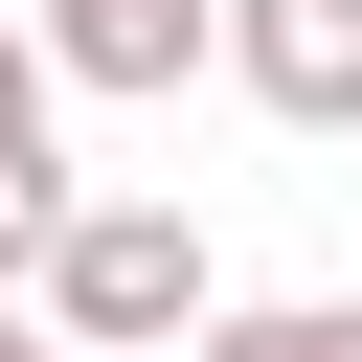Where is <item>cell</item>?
Segmentation results:
<instances>
[{
	"label": "cell",
	"mask_w": 362,
	"mask_h": 362,
	"mask_svg": "<svg viewBox=\"0 0 362 362\" xmlns=\"http://www.w3.org/2000/svg\"><path fill=\"white\" fill-rule=\"evenodd\" d=\"M204 317H226V272H204L181 204H68V249H45V339L158 362V339H204Z\"/></svg>",
	"instance_id": "obj_1"
},
{
	"label": "cell",
	"mask_w": 362,
	"mask_h": 362,
	"mask_svg": "<svg viewBox=\"0 0 362 362\" xmlns=\"http://www.w3.org/2000/svg\"><path fill=\"white\" fill-rule=\"evenodd\" d=\"M226 90L294 136H362V0H226Z\"/></svg>",
	"instance_id": "obj_2"
},
{
	"label": "cell",
	"mask_w": 362,
	"mask_h": 362,
	"mask_svg": "<svg viewBox=\"0 0 362 362\" xmlns=\"http://www.w3.org/2000/svg\"><path fill=\"white\" fill-rule=\"evenodd\" d=\"M45 68L68 90H181V68H226V0H45Z\"/></svg>",
	"instance_id": "obj_3"
},
{
	"label": "cell",
	"mask_w": 362,
	"mask_h": 362,
	"mask_svg": "<svg viewBox=\"0 0 362 362\" xmlns=\"http://www.w3.org/2000/svg\"><path fill=\"white\" fill-rule=\"evenodd\" d=\"M45 249H68V158L0 136V294H45Z\"/></svg>",
	"instance_id": "obj_4"
},
{
	"label": "cell",
	"mask_w": 362,
	"mask_h": 362,
	"mask_svg": "<svg viewBox=\"0 0 362 362\" xmlns=\"http://www.w3.org/2000/svg\"><path fill=\"white\" fill-rule=\"evenodd\" d=\"M204 362H362V294H272V317H204Z\"/></svg>",
	"instance_id": "obj_5"
},
{
	"label": "cell",
	"mask_w": 362,
	"mask_h": 362,
	"mask_svg": "<svg viewBox=\"0 0 362 362\" xmlns=\"http://www.w3.org/2000/svg\"><path fill=\"white\" fill-rule=\"evenodd\" d=\"M45 90H68V68H45V23H0V136H45Z\"/></svg>",
	"instance_id": "obj_6"
},
{
	"label": "cell",
	"mask_w": 362,
	"mask_h": 362,
	"mask_svg": "<svg viewBox=\"0 0 362 362\" xmlns=\"http://www.w3.org/2000/svg\"><path fill=\"white\" fill-rule=\"evenodd\" d=\"M0 362H45V317H23V294H0Z\"/></svg>",
	"instance_id": "obj_7"
},
{
	"label": "cell",
	"mask_w": 362,
	"mask_h": 362,
	"mask_svg": "<svg viewBox=\"0 0 362 362\" xmlns=\"http://www.w3.org/2000/svg\"><path fill=\"white\" fill-rule=\"evenodd\" d=\"M45 362H90V339H45Z\"/></svg>",
	"instance_id": "obj_8"
}]
</instances>
